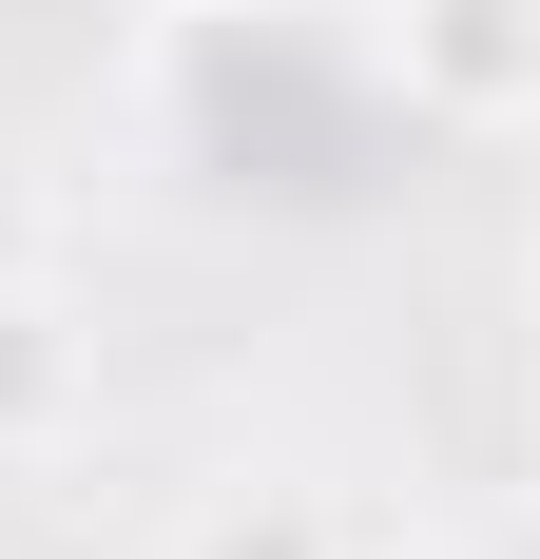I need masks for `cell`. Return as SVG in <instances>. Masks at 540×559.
<instances>
[{
	"instance_id": "1",
	"label": "cell",
	"mask_w": 540,
	"mask_h": 559,
	"mask_svg": "<svg viewBox=\"0 0 540 559\" xmlns=\"http://www.w3.org/2000/svg\"><path fill=\"white\" fill-rule=\"evenodd\" d=\"M174 155L213 174V193H251V213H348V193L406 174V97L328 20H193V58H174Z\"/></svg>"
},
{
	"instance_id": "3",
	"label": "cell",
	"mask_w": 540,
	"mask_h": 559,
	"mask_svg": "<svg viewBox=\"0 0 540 559\" xmlns=\"http://www.w3.org/2000/svg\"><path fill=\"white\" fill-rule=\"evenodd\" d=\"M58 405H78V347H58V309L20 271H0V444H39Z\"/></svg>"
},
{
	"instance_id": "5",
	"label": "cell",
	"mask_w": 540,
	"mask_h": 559,
	"mask_svg": "<svg viewBox=\"0 0 540 559\" xmlns=\"http://www.w3.org/2000/svg\"><path fill=\"white\" fill-rule=\"evenodd\" d=\"M0 271H20V193H0Z\"/></svg>"
},
{
	"instance_id": "2",
	"label": "cell",
	"mask_w": 540,
	"mask_h": 559,
	"mask_svg": "<svg viewBox=\"0 0 540 559\" xmlns=\"http://www.w3.org/2000/svg\"><path fill=\"white\" fill-rule=\"evenodd\" d=\"M386 97H406V135H502V116H540V0H386Z\"/></svg>"
},
{
	"instance_id": "4",
	"label": "cell",
	"mask_w": 540,
	"mask_h": 559,
	"mask_svg": "<svg viewBox=\"0 0 540 559\" xmlns=\"http://www.w3.org/2000/svg\"><path fill=\"white\" fill-rule=\"evenodd\" d=\"M193 559H348V540H328L309 502H213V521H193Z\"/></svg>"
}]
</instances>
